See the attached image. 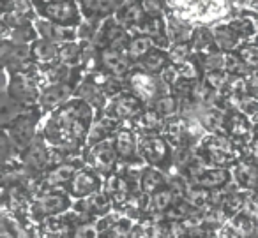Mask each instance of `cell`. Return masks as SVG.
Wrapping results in <instances>:
<instances>
[{
	"label": "cell",
	"mask_w": 258,
	"mask_h": 238,
	"mask_svg": "<svg viewBox=\"0 0 258 238\" xmlns=\"http://www.w3.org/2000/svg\"><path fill=\"white\" fill-rule=\"evenodd\" d=\"M113 145L118 153L120 163H133V161H140V153H138V132L133 129L131 120L120 122L117 132L113 136Z\"/></svg>",
	"instance_id": "obj_16"
},
{
	"label": "cell",
	"mask_w": 258,
	"mask_h": 238,
	"mask_svg": "<svg viewBox=\"0 0 258 238\" xmlns=\"http://www.w3.org/2000/svg\"><path fill=\"white\" fill-rule=\"evenodd\" d=\"M104 187V178L101 177L97 171H94L90 166L83 164L78 168L73 178L66 185V191L71 194L73 199L87 198V196L94 194V192L103 191Z\"/></svg>",
	"instance_id": "obj_13"
},
{
	"label": "cell",
	"mask_w": 258,
	"mask_h": 238,
	"mask_svg": "<svg viewBox=\"0 0 258 238\" xmlns=\"http://www.w3.org/2000/svg\"><path fill=\"white\" fill-rule=\"evenodd\" d=\"M46 115L41 111L39 106H30L27 108L23 113H20L16 118H13L8 125H4V131L9 132V136L13 138V141L16 143V146L22 152L23 148L32 143V139L39 134L41 125Z\"/></svg>",
	"instance_id": "obj_5"
},
{
	"label": "cell",
	"mask_w": 258,
	"mask_h": 238,
	"mask_svg": "<svg viewBox=\"0 0 258 238\" xmlns=\"http://www.w3.org/2000/svg\"><path fill=\"white\" fill-rule=\"evenodd\" d=\"M165 122H166L165 118H163L151 104H147V106L131 120V125H133V129L138 134H159V132L163 131V127H165Z\"/></svg>",
	"instance_id": "obj_29"
},
{
	"label": "cell",
	"mask_w": 258,
	"mask_h": 238,
	"mask_svg": "<svg viewBox=\"0 0 258 238\" xmlns=\"http://www.w3.org/2000/svg\"><path fill=\"white\" fill-rule=\"evenodd\" d=\"M104 192L110 196L111 203L115 208L120 210L124 206V203L127 201V198L133 192H137L133 189V185L129 184V180L125 178V175L122 171H115L113 175H110L108 178H104Z\"/></svg>",
	"instance_id": "obj_24"
},
{
	"label": "cell",
	"mask_w": 258,
	"mask_h": 238,
	"mask_svg": "<svg viewBox=\"0 0 258 238\" xmlns=\"http://www.w3.org/2000/svg\"><path fill=\"white\" fill-rule=\"evenodd\" d=\"M145 106H147V103H144L137 94L127 89L108 101L106 108H104V113L117 118L118 122H125V120H133Z\"/></svg>",
	"instance_id": "obj_15"
},
{
	"label": "cell",
	"mask_w": 258,
	"mask_h": 238,
	"mask_svg": "<svg viewBox=\"0 0 258 238\" xmlns=\"http://www.w3.org/2000/svg\"><path fill=\"white\" fill-rule=\"evenodd\" d=\"M75 96V87L68 82H58V83H48L43 87L39 96V103L37 106L41 108L44 115L51 113L53 110H57L58 106H62L64 103H68L71 97Z\"/></svg>",
	"instance_id": "obj_18"
},
{
	"label": "cell",
	"mask_w": 258,
	"mask_h": 238,
	"mask_svg": "<svg viewBox=\"0 0 258 238\" xmlns=\"http://www.w3.org/2000/svg\"><path fill=\"white\" fill-rule=\"evenodd\" d=\"M198 159L207 166L232 168L240 159V152L237 143L226 134L207 132L195 146Z\"/></svg>",
	"instance_id": "obj_3"
},
{
	"label": "cell",
	"mask_w": 258,
	"mask_h": 238,
	"mask_svg": "<svg viewBox=\"0 0 258 238\" xmlns=\"http://www.w3.org/2000/svg\"><path fill=\"white\" fill-rule=\"evenodd\" d=\"M0 60L6 69L18 65L25 60H30V44H18L11 41L0 43Z\"/></svg>",
	"instance_id": "obj_35"
},
{
	"label": "cell",
	"mask_w": 258,
	"mask_h": 238,
	"mask_svg": "<svg viewBox=\"0 0 258 238\" xmlns=\"http://www.w3.org/2000/svg\"><path fill=\"white\" fill-rule=\"evenodd\" d=\"M161 134L166 138V141L173 146V148H179V146H184V127H182V117H173L168 118L165 122V127H163Z\"/></svg>",
	"instance_id": "obj_44"
},
{
	"label": "cell",
	"mask_w": 258,
	"mask_h": 238,
	"mask_svg": "<svg viewBox=\"0 0 258 238\" xmlns=\"http://www.w3.org/2000/svg\"><path fill=\"white\" fill-rule=\"evenodd\" d=\"M254 43H258V36H256V39H254Z\"/></svg>",
	"instance_id": "obj_55"
},
{
	"label": "cell",
	"mask_w": 258,
	"mask_h": 238,
	"mask_svg": "<svg viewBox=\"0 0 258 238\" xmlns=\"http://www.w3.org/2000/svg\"><path fill=\"white\" fill-rule=\"evenodd\" d=\"M113 208H115L113 203H111L110 196L104 192V189L87 196V198H80L73 201V210L78 213V217L83 222H87V220H97L99 217L110 213Z\"/></svg>",
	"instance_id": "obj_14"
},
{
	"label": "cell",
	"mask_w": 258,
	"mask_h": 238,
	"mask_svg": "<svg viewBox=\"0 0 258 238\" xmlns=\"http://www.w3.org/2000/svg\"><path fill=\"white\" fill-rule=\"evenodd\" d=\"M211 29L214 32L216 43H218L221 51H237L244 44L242 37L233 30V27L228 23V20H221L218 23H212Z\"/></svg>",
	"instance_id": "obj_31"
},
{
	"label": "cell",
	"mask_w": 258,
	"mask_h": 238,
	"mask_svg": "<svg viewBox=\"0 0 258 238\" xmlns=\"http://www.w3.org/2000/svg\"><path fill=\"white\" fill-rule=\"evenodd\" d=\"M204 80L212 87L214 90H223L230 80V74L225 69H218V71H209L204 74Z\"/></svg>",
	"instance_id": "obj_50"
},
{
	"label": "cell",
	"mask_w": 258,
	"mask_h": 238,
	"mask_svg": "<svg viewBox=\"0 0 258 238\" xmlns=\"http://www.w3.org/2000/svg\"><path fill=\"white\" fill-rule=\"evenodd\" d=\"M73 201L66 189H50V191H44L41 194H37L32 199L29 208V219L32 222L39 224L44 217L48 215H58V213H64L68 210L73 208Z\"/></svg>",
	"instance_id": "obj_7"
},
{
	"label": "cell",
	"mask_w": 258,
	"mask_h": 238,
	"mask_svg": "<svg viewBox=\"0 0 258 238\" xmlns=\"http://www.w3.org/2000/svg\"><path fill=\"white\" fill-rule=\"evenodd\" d=\"M133 224H135V219L124 215V213L118 210L117 217L113 219V222H111L110 226L101 233V236H104V238H125V236L131 234Z\"/></svg>",
	"instance_id": "obj_43"
},
{
	"label": "cell",
	"mask_w": 258,
	"mask_h": 238,
	"mask_svg": "<svg viewBox=\"0 0 258 238\" xmlns=\"http://www.w3.org/2000/svg\"><path fill=\"white\" fill-rule=\"evenodd\" d=\"M82 9L83 18L94 23H101L108 16H113L124 4V0H76Z\"/></svg>",
	"instance_id": "obj_22"
},
{
	"label": "cell",
	"mask_w": 258,
	"mask_h": 238,
	"mask_svg": "<svg viewBox=\"0 0 258 238\" xmlns=\"http://www.w3.org/2000/svg\"><path fill=\"white\" fill-rule=\"evenodd\" d=\"M177 201V196L173 192V189L170 185L158 189L156 192L151 194V212L152 215H165L170 210V206Z\"/></svg>",
	"instance_id": "obj_41"
},
{
	"label": "cell",
	"mask_w": 258,
	"mask_h": 238,
	"mask_svg": "<svg viewBox=\"0 0 258 238\" xmlns=\"http://www.w3.org/2000/svg\"><path fill=\"white\" fill-rule=\"evenodd\" d=\"M133 30H129L117 16H108L106 20L99 23L97 32L94 36L92 43L97 48H120L124 50L127 46L129 39L133 37Z\"/></svg>",
	"instance_id": "obj_11"
},
{
	"label": "cell",
	"mask_w": 258,
	"mask_h": 238,
	"mask_svg": "<svg viewBox=\"0 0 258 238\" xmlns=\"http://www.w3.org/2000/svg\"><path fill=\"white\" fill-rule=\"evenodd\" d=\"M118 125L120 122L117 118L110 117L108 113H97L96 118H94L92 125H90V131L87 134V143H85V148L87 146H92L97 145L101 141H106V139H111L117 132Z\"/></svg>",
	"instance_id": "obj_25"
},
{
	"label": "cell",
	"mask_w": 258,
	"mask_h": 238,
	"mask_svg": "<svg viewBox=\"0 0 258 238\" xmlns=\"http://www.w3.org/2000/svg\"><path fill=\"white\" fill-rule=\"evenodd\" d=\"M168 64H172L170 60V53L166 48H159V46H154L137 65H140L142 69L145 71L152 72V74H161L163 69L166 67Z\"/></svg>",
	"instance_id": "obj_39"
},
{
	"label": "cell",
	"mask_w": 258,
	"mask_h": 238,
	"mask_svg": "<svg viewBox=\"0 0 258 238\" xmlns=\"http://www.w3.org/2000/svg\"><path fill=\"white\" fill-rule=\"evenodd\" d=\"M37 15L48 18L51 22H57L60 25L78 27L83 20L82 9H80L76 0H53V2H44L36 4Z\"/></svg>",
	"instance_id": "obj_12"
},
{
	"label": "cell",
	"mask_w": 258,
	"mask_h": 238,
	"mask_svg": "<svg viewBox=\"0 0 258 238\" xmlns=\"http://www.w3.org/2000/svg\"><path fill=\"white\" fill-rule=\"evenodd\" d=\"M133 62L129 60L127 55L120 48H99V64L97 69L110 76H120L125 78L129 71L133 69Z\"/></svg>",
	"instance_id": "obj_17"
},
{
	"label": "cell",
	"mask_w": 258,
	"mask_h": 238,
	"mask_svg": "<svg viewBox=\"0 0 258 238\" xmlns=\"http://www.w3.org/2000/svg\"><path fill=\"white\" fill-rule=\"evenodd\" d=\"M226 113L228 111L221 110V108L211 106V104L198 108V118H200V122L207 129V132H214V134H226Z\"/></svg>",
	"instance_id": "obj_32"
},
{
	"label": "cell",
	"mask_w": 258,
	"mask_h": 238,
	"mask_svg": "<svg viewBox=\"0 0 258 238\" xmlns=\"http://www.w3.org/2000/svg\"><path fill=\"white\" fill-rule=\"evenodd\" d=\"M168 185V173L161 168L151 166V164H145L144 171H142L140 177V189L149 194L156 192L158 189Z\"/></svg>",
	"instance_id": "obj_37"
},
{
	"label": "cell",
	"mask_w": 258,
	"mask_h": 238,
	"mask_svg": "<svg viewBox=\"0 0 258 238\" xmlns=\"http://www.w3.org/2000/svg\"><path fill=\"white\" fill-rule=\"evenodd\" d=\"M44 2H53V0H34V4H44Z\"/></svg>",
	"instance_id": "obj_53"
},
{
	"label": "cell",
	"mask_w": 258,
	"mask_h": 238,
	"mask_svg": "<svg viewBox=\"0 0 258 238\" xmlns=\"http://www.w3.org/2000/svg\"><path fill=\"white\" fill-rule=\"evenodd\" d=\"M30 58H32L41 69L50 67V65L60 62L58 44L53 43V41L44 39V37H37V39L30 44Z\"/></svg>",
	"instance_id": "obj_28"
},
{
	"label": "cell",
	"mask_w": 258,
	"mask_h": 238,
	"mask_svg": "<svg viewBox=\"0 0 258 238\" xmlns=\"http://www.w3.org/2000/svg\"><path fill=\"white\" fill-rule=\"evenodd\" d=\"M225 69L230 76H247L253 69L240 58L237 51H225Z\"/></svg>",
	"instance_id": "obj_47"
},
{
	"label": "cell",
	"mask_w": 258,
	"mask_h": 238,
	"mask_svg": "<svg viewBox=\"0 0 258 238\" xmlns=\"http://www.w3.org/2000/svg\"><path fill=\"white\" fill-rule=\"evenodd\" d=\"M226 134L237 145H246L254 138V122L240 110H230L226 113Z\"/></svg>",
	"instance_id": "obj_19"
},
{
	"label": "cell",
	"mask_w": 258,
	"mask_h": 238,
	"mask_svg": "<svg viewBox=\"0 0 258 238\" xmlns=\"http://www.w3.org/2000/svg\"><path fill=\"white\" fill-rule=\"evenodd\" d=\"M191 46H193L195 55H209V53H216V51H221L218 43H216V37L211 25L195 27L193 37H191Z\"/></svg>",
	"instance_id": "obj_34"
},
{
	"label": "cell",
	"mask_w": 258,
	"mask_h": 238,
	"mask_svg": "<svg viewBox=\"0 0 258 238\" xmlns=\"http://www.w3.org/2000/svg\"><path fill=\"white\" fill-rule=\"evenodd\" d=\"M249 194V191H244V189H233L228 196L225 198L223 205L219 208L223 210V213L226 215V219H232L233 215H237L239 212H242V206L246 203V198Z\"/></svg>",
	"instance_id": "obj_45"
},
{
	"label": "cell",
	"mask_w": 258,
	"mask_h": 238,
	"mask_svg": "<svg viewBox=\"0 0 258 238\" xmlns=\"http://www.w3.org/2000/svg\"><path fill=\"white\" fill-rule=\"evenodd\" d=\"M75 97H80L87 104H90L96 110V113H103L108 104V96L104 94L101 83H97L90 74H85V78L76 85Z\"/></svg>",
	"instance_id": "obj_21"
},
{
	"label": "cell",
	"mask_w": 258,
	"mask_h": 238,
	"mask_svg": "<svg viewBox=\"0 0 258 238\" xmlns=\"http://www.w3.org/2000/svg\"><path fill=\"white\" fill-rule=\"evenodd\" d=\"M166 27H168V36L172 44L175 43H191V37L195 32V23L166 11Z\"/></svg>",
	"instance_id": "obj_33"
},
{
	"label": "cell",
	"mask_w": 258,
	"mask_h": 238,
	"mask_svg": "<svg viewBox=\"0 0 258 238\" xmlns=\"http://www.w3.org/2000/svg\"><path fill=\"white\" fill-rule=\"evenodd\" d=\"M27 108H30V106H25V104L18 103V101L13 99L6 90H2V94H0V124H2V127L8 125L9 122L18 117L20 113H23Z\"/></svg>",
	"instance_id": "obj_42"
},
{
	"label": "cell",
	"mask_w": 258,
	"mask_h": 238,
	"mask_svg": "<svg viewBox=\"0 0 258 238\" xmlns=\"http://www.w3.org/2000/svg\"><path fill=\"white\" fill-rule=\"evenodd\" d=\"M22 164L29 177H43L50 170V143L39 131L27 148L22 150Z\"/></svg>",
	"instance_id": "obj_10"
},
{
	"label": "cell",
	"mask_w": 258,
	"mask_h": 238,
	"mask_svg": "<svg viewBox=\"0 0 258 238\" xmlns=\"http://www.w3.org/2000/svg\"><path fill=\"white\" fill-rule=\"evenodd\" d=\"M147 15H165L168 9V0H144Z\"/></svg>",
	"instance_id": "obj_52"
},
{
	"label": "cell",
	"mask_w": 258,
	"mask_h": 238,
	"mask_svg": "<svg viewBox=\"0 0 258 238\" xmlns=\"http://www.w3.org/2000/svg\"><path fill=\"white\" fill-rule=\"evenodd\" d=\"M138 153L145 164L161 168L166 173L173 168V146L159 134H138Z\"/></svg>",
	"instance_id": "obj_6"
},
{
	"label": "cell",
	"mask_w": 258,
	"mask_h": 238,
	"mask_svg": "<svg viewBox=\"0 0 258 238\" xmlns=\"http://www.w3.org/2000/svg\"><path fill=\"white\" fill-rule=\"evenodd\" d=\"M151 106L154 108L165 120L173 118V117H179L180 115V99L172 92V90L161 94L159 97H156V99L151 103Z\"/></svg>",
	"instance_id": "obj_40"
},
{
	"label": "cell",
	"mask_w": 258,
	"mask_h": 238,
	"mask_svg": "<svg viewBox=\"0 0 258 238\" xmlns=\"http://www.w3.org/2000/svg\"><path fill=\"white\" fill-rule=\"evenodd\" d=\"M37 37H39V32H37L34 23H27V25L20 27H9L6 23H2V32H0V39L2 41H11V43L18 44H32Z\"/></svg>",
	"instance_id": "obj_36"
},
{
	"label": "cell",
	"mask_w": 258,
	"mask_h": 238,
	"mask_svg": "<svg viewBox=\"0 0 258 238\" xmlns=\"http://www.w3.org/2000/svg\"><path fill=\"white\" fill-rule=\"evenodd\" d=\"M34 25H36L39 37H44L48 41H53L57 44H64L68 41H75L78 39V30L76 27H69V25H60L57 22H51L48 18L43 16H37L34 20Z\"/></svg>",
	"instance_id": "obj_20"
},
{
	"label": "cell",
	"mask_w": 258,
	"mask_h": 238,
	"mask_svg": "<svg viewBox=\"0 0 258 238\" xmlns=\"http://www.w3.org/2000/svg\"><path fill=\"white\" fill-rule=\"evenodd\" d=\"M92 44V41H83V39H75L68 41L64 44H58V55H60V62L71 65V67H83V62L89 53V48Z\"/></svg>",
	"instance_id": "obj_30"
},
{
	"label": "cell",
	"mask_w": 258,
	"mask_h": 238,
	"mask_svg": "<svg viewBox=\"0 0 258 238\" xmlns=\"http://www.w3.org/2000/svg\"><path fill=\"white\" fill-rule=\"evenodd\" d=\"M115 16H117L129 30L140 32L142 25H144L145 18H147L144 0H124V4L115 13Z\"/></svg>",
	"instance_id": "obj_26"
},
{
	"label": "cell",
	"mask_w": 258,
	"mask_h": 238,
	"mask_svg": "<svg viewBox=\"0 0 258 238\" xmlns=\"http://www.w3.org/2000/svg\"><path fill=\"white\" fill-rule=\"evenodd\" d=\"M166 11L195 25H212L233 15L235 2L233 0H173L168 2Z\"/></svg>",
	"instance_id": "obj_2"
},
{
	"label": "cell",
	"mask_w": 258,
	"mask_h": 238,
	"mask_svg": "<svg viewBox=\"0 0 258 238\" xmlns=\"http://www.w3.org/2000/svg\"><path fill=\"white\" fill-rule=\"evenodd\" d=\"M83 159H85L87 166L97 171L103 178H108L110 175H113L117 171L118 164H120L118 153L113 145V138L97 143V145L87 146L83 150Z\"/></svg>",
	"instance_id": "obj_9"
},
{
	"label": "cell",
	"mask_w": 258,
	"mask_h": 238,
	"mask_svg": "<svg viewBox=\"0 0 258 238\" xmlns=\"http://www.w3.org/2000/svg\"><path fill=\"white\" fill-rule=\"evenodd\" d=\"M46 85L43 72L37 76L23 74V72H8L4 69V85L2 90L9 94L13 99L25 106H37L43 87Z\"/></svg>",
	"instance_id": "obj_4"
},
{
	"label": "cell",
	"mask_w": 258,
	"mask_h": 238,
	"mask_svg": "<svg viewBox=\"0 0 258 238\" xmlns=\"http://www.w3.org/2000/svg\"><path fill=\"white\" fill-rule=\"evenodd\" d=\"M159 76H161V80L170 87V89H172V87L180 80V72H179V69H177L175 64H168L165 69H163V72Z\"/></svg>",
	"instance_id": "obj_51"
},
{
	"label": "cell",
	"mask_w": 258,
	"mask_h": 238,
	"mask_svg": "<svg viewBox=\"0 0 258 238\" xmlns=\"http://www.w3.org/2000/svg\"><path fill=\"white\" fill-rule=\"evenodd\" d=\"M6 2H9V0H2V4H6Z\"/></svg>",
	"instance_id": "obj_54"
},
{
	"label": "cell",
	"mask_w": 258,
	"mask_h": 238,
	"mask_svg": "<svg viewBox=\"0 0 258 238\" xmlns=\"http://www.w3.org/2000/svg\"><path fill=\"white\" fill-rule=\"evenodd\" d=\"M96 115V110L90 104L73 96L68 103L44 117L41 132L51 145L62 146L71 155H83L87 134Z\"/></svg>",
	"instance_id": "obj_1"
},
{
	"label": "cell",
	"mask_w": 258,
	"mask_h": 238,
	"mask_svg": "<svg viewBox=\"0 0 258 238\" xmlns=\"http://www.w3.org/2000/svg\"><path fill=\"white\" fill-rule=\"evenodd\" d=\"M168 53H170V60L172 64H179V62H184L187 58H193L195 51L191 43H175L168 48Z\"/></svg>",
	"instance_id": "obj_48"
},
{
	"label": "cell",
	"mask_w": 258,
	"mask_h": 238,
	"mask_svg": "<svg viewBox=\"0 0 258 238\" xmlns=\"http://www.w3.org/2000/svg\"><path fill=\"white\" fill-rule=\"evenodd\" d=\"M127 80V87L131 92H135L140 97L144 103L151 104L156 97H159L161 94L170 92V87L161 80L159 74H152V72L142 69L140 65H133V69L129 71V74L125 76Z\"/></svg>",
	"instance_id": "obj_8"
},
{
	"label": "cell",
	"mask_w": 258,
	"mask_h": 238,
	"mask_svg": "<svg viewBox=\"0 0 258 238\" xmlns=\"http://www.w3.org/2000/svg\"><path fill=\"white\" fill-rule=\"evenodd\" d=\"M233 182L244 191H256L258 187V163L253 157H240L232 166Z\"/></svg>",
	"instance_id": "obj_23"
},
{
	"label": "cell",
	"mask_w": 258,
	"mask_h": 238,
	"mask_svg": "<svg viewBox=\"0 0 258 238\" xmlns=\"http://www.w3.org/2000/svg\"><path fill=\"white\" fill-rule=\"evenodd\" d=\"M230 222L233 224V227L237 229L239 236L247 238V236H258V219L247 215L244 212H239L237 215H233L230 219Z\"/></svg>",
	"instance_id": "obj_46"
},
{
	"label": "cell",
	"mask_w": 258,
	"mask_h": 238,
	"mask_svg": "<svg viewBox=\"0 0 258 238\" xmlns=\"http://www.w3.org/2000/svg\"><path fill=\"white\" fill-rule=\"evenodd\" d=\"M140 32L151 37L156 46L166 48V50L172 46V41H170L168 36V27H166V13L165 15H147Z\"/></svg>",
	"instance_id": "obj_27"
},
{
	"label": "cell",
	"mask_w": 258,
	"mask_h": 238,
	"mask_svg": "<svg viewBox=\"0 0 258 238\" xmlns=\"http://www.w3.org/2000/svg\"><path fill=\"white\" fill-rule=\"evenodd\" d=\"M154 46H156L154 41H152L149 36H145V34H142V32H135L133 37L129 39L127 46L124 48V51H125V55H127L129 60L137 65Z\"/></svg>",
	"instance_id": "obj_38"
},
{
	"label": "cell",
	"mask_w": 258,
	"mask_h": 238,
	"mask_svg": "<svg viewBox=\"0 0 258 238\" xmlns=\"http://www.w3.org/2000/svg\"><path fill=\"white\" fill-rule=\"evenodd\" d=\"M237 53L240 55V58H242L251 69H258V43H254V41L244 43L242 46L237 50Z\"/></svg>",
	"instance_id": "obj_49"
}]
</instances>
